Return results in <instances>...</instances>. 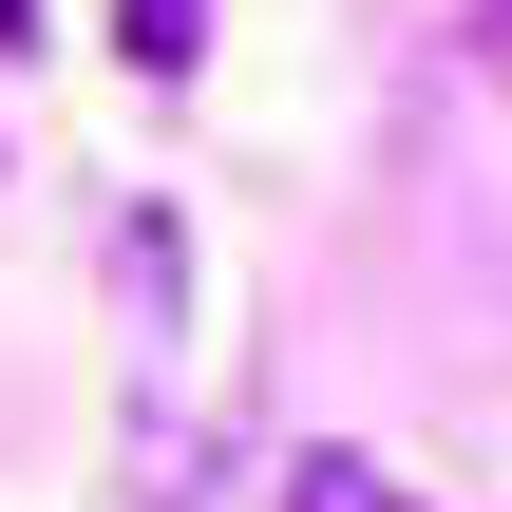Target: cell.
<instances>
[{
    "instance_id": "cell-2",
    "label": "cell",
    "mask_w": 512,
    "mask_h": 512,
    "mask_svg": "<svg viewBox=\"0 0 512 512\" xmlns=\"http://www.w3.org/2000/svg\"><path fill=\"white\" fill-rule=\"evenodd\" d=\"M285 512H399V475H380V456H304V475H285Z\"/></svg>"
},
{
    "instance_id": "cell-1",
    "label": "cell",
    "mask_w": 512,
    "mask_h": 512,
    "mask_svg": "<svg viewBox=\"0 0 512 512\" xmlns=\"http://www.w3.org/2000/svg\"><path fill=\"white\" fill-rule=\"evenodd\" d=\"M114 38H133V76H190L209 57V0H114Z\"/></svg>"
},
{
    "instance_id": "cell-3",
    "label": "cell",
    "mask_w": 512,
    "mask_h": 512,
    "mask_svg": "<svg viewBox=\"0 0 512 512\" xmlns=\"http://www.w3.org/2000/svg\"><path fill=\"white\" fill-rule=\"evenodd\" d=\"M475 76H494V95H512V0H475Z\"/></svg>"
}]
</instances>
